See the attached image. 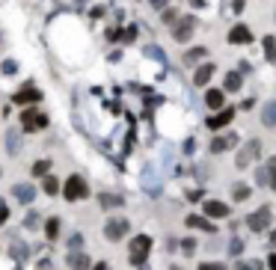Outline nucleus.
<instances>
[{"label": "nucleus", "mask_w": 276, "mask_h": 270, "mask_svg": "<svg viewBox=\"0 0 276 270\" xmlns=\"http://www.w3.org/2000/svg\"><path fill=\"white\" fill-rule=\"evenodd\" d=\"M134 36H137V30H134V27H128V30H125V39H128V42H134Z\"/></svg>", "instance_id": "c9c22d12"}, {"label": "nucleus", "mask_w": 276, "mask_h": 270, "mask_svg": "<svg viewBox=\"0 0 276 270\" xmlns=\"http://www.w3.org/2000/svg\"><path fill=\"white\" fill-rule=\"evenodd\" d=\"M187 226H190V229H202V232H217L205 217H187Z\"/></svg>", "instance_id": "4be33fe9"}, {"label": "nucleus", "mask_w": 276, "mask_h": 270, "mask_svg": "<svg viewBox=\"0 0 276 270\" xmlns=\"http://www.w3.org/2000/svg\"><path fill=\"white\" fill-rule=\"evenodd\" d=\"M259 152H262V143H259V140H250V143H247V146L238 152V161H235V163H238L241 169H247V166H250V163L259 158Z\"/></svg>", "instance_id": "20e7f679"}, {"label": "nucleus", "mask_w": 276, "mask_h": 270, "mask_svg": "<svg viewBox=\"0 0 276 270\" xmlns=\"http://www.w3.org/2000/svg\"><path fill=\"white\" fill-rule=\"evenodd\" d=\"M6 149H9V155H18L21 152V134L18 131H9L6 134Z\"/></svg>", "instance_id": "6ab92c4d"}, {"label": "nucleus", "mask_w": 276, "mask_h": 270, "mask_svg": "<svg viewBox=\"0 0 276 270\" xmlns=\"http://www.w3.org/2000/svg\"><path fill=\"white\" fill-rule=\"evenodd\" d=\"M199 270H226L220 262H205V265H199Z\"/></svg>", "instance_id": "7c9ffc66"}, {"label": "nucleus", "mask_w": 276, "mask_h": 270, "mask_svg": "<svg viewBox=\"0 0 276 270\" xmlns=\"http://www.w3.org/2000/svg\"><path fill=\"white\" fill-rule=\"evenodd\" d=\"M223 86H226L229 92H238V89H241V71H229L226 80H223Z\"/></svg>", "instance_id": "412c9836"}, {"label": "nucleus", "mask_w": 276, "mask_h": 270, "mask_svg": "<svg viewBox=\"0 0 276 270\" xmlns=\"http://www.w3.org/2000/svg\"><path fill=\"white\" fill-rule=\"evenodd\" d=\"M62 196H65L68 202H77V199H86V196H89V187H86V181H83L80 175H71V178L62 184Z\"/></svg>", "instance_id": "f03ea898"}, {"label": "nucleus", "mask_w": 276, "mask_h": 270, "mask_svg": "<svg viewBox=\"0 0 276 270\" xmlns=\"http://www.w3.org/2000/svg\"><path fill=\"white\" fill-rule=\"evenodd\" d=\"M128 229H131L128 220H119V217H116V220H110V223L104 226V235H107V241H122V238L128 235Z\"/></svg>", "instance_id": "423d86ee"}, {"label": "nucleus", "mask_w": 276, "mask_h": 270, "mask_svg": "<svg viewBox=\"0 0 276 270\" xmlns=\"http://www.w3.org/2000/svg\"><path fill=\"white\" fill-rule=\"evenodd\" d=\"M268 265H271V270H276V256H271V262H268Z\"/></svg>", "instance_id": "ea45409f"}, {"label": "nucleus", "mask_w": 276, "mask_h": 270, "mask_svg": "<svg viewBox=\"0 0 276 270\" xmlns=\"http://www.w3.org/2000/svg\"><path fill=\"white\" fill-rule=\"evenodd\" d=\"M232 196H235V199H247V196H250V187H247V184H238V187L232 190Z\"/></svg>", "instance_id": "cd10ccee"}, {"label": "nucleus", "mask_w": 276, "mask_h": 270, "mask_svg": "<svg viewBox=\"0 0 276 270\" xmlns=\"http://www.w3.org/2000/svg\"><path fill=\"white\" fill-rule=\"evenodd\" d=\"M45 235H48L51 241H54V238H59V220H56V217L45 223Z\"/></svg>", "instance_id": "b1692460"}, {"label": "nucleus", "mask_w": 276, "mask_h": 270, "mask_svg": "<svg viewBox=\"0 0 276 270\" xmlns=\"http://www.w3.org/2000/svg\"><path fill=\"white\" fill-rule=\"evenodd\" d=\"M48 169H51V161H39V163L33 166V175H45Z\"/></svg>", "instance_id": "a878e982"}, {"label": "nucleus", "mask_w": 276, "mask_h": 270, "mask_svg": "<svg viewBox=\"0 0 276 270\" xmlns=\"http://www.w3.org/2000/svg\"><path fill=\"white\" fill-rule=\"evenodd\" d=\"M229 42H232V45H250V42H253L250 27H247V24H235V27L229 30Z\"/></svg>", "instance_id": "6e6552de"}, {"label": "nucleus", "mask_w": 276, "mask_h": 270, "mask_svg": "<svg viewBox=\"0 0 276 270\" xmlns=\"http://www.w3.org/2000/svg\"><path fill=\"white\" fill-rule=\"evenodd\" d=\"M39 98H42V92L33 89V86H24L21 92H15V101H18V104H36Z\"/></svg>", "instance_id": "9b49d317"}, {"label": "nucleus", "mask_w": 276, "mask_h": 270, "mask_svg": "<svg viewBox=\"0 0 276 270\" xmlns=\"http://www.w3.org/2000/svg\"><path fill=\"white\" fill-rule=\"evenodd\" d=\"M172 270H178V268H172Z\"/></svg>", "instance_id": "c03bdc74"}, {"label": "nucleus", "mask_w": 276, "mask_h": 270, "mask_svg": "<svg viewBox=\"0 0 276 270\" xmlns=\"http://www.w3.org/2000/svg\"><path fill=\"white\" fill-rule=\"evenodd\" d=\"M0 68H3L6 74H15V71H18V62H15V59H6V62H3Z\"/></svg>", "instance_id": "c756f323"}, {"label": "nucleus", "mask_w": 276, "mask_h": 270, "mask_svg": "<svg viewBox=\"0 0 276 270\" xmlns=\"http://www.w3.org/2000/svg\"><path fill=\"white\" fill-rule=\"evenodd\" d=\"M235 270H259V265H256V262H253V265H238Z\"/></svg>", "instance_id": "4c0bfd02"}, {"label": "nucleus", "mask_w": 276, "mask_h": 270, "mask_svg": "<svg viewBox=\"0 0 276 270\" xmlns=\"http://www.w3.org/2000/svg\"><path fill=\"white\" fill-rule=\"evenodd\" d=\"M68 268L71 270H89V256H83L80 250H71V256H68Z\"/></svg>", "instance_id": "ddd939ff"}, {"label": "nucleus", "mask_w": 276, "mask_h": 270, "mask_svg": "<svg viewBox=\"0 0 276 270\" xmlns=\"http://www.w3.org/2000/svg\"><path fill=\"white\" fill-rule=\"evenodd\" d=\"M190 3H193V6H205V0H190Z\"/></svg>", "instance_id": "a19ab883"}, {"label": "nucleus", "mask_w": 276, "mask_h": 270, "mask_svg": "<svg viewBox=\"0 0 276 270\" xmlns=\"http://www.w3.org/2000/svg\"><path fill=\"white\" fill-rule=\"evenodd\" d=\"M223 101H226V92H223V89H208V92H205V104H208L211 110H220Z\"/></svg>", "instance_id": "f8f14e48"}, {"label": "nucleus", "mask_w": 276, "mask_h": 270, "mask_svg": "<svg viewBox=\"0 0 276 270\" xmlns=\"http://www.w3.org/2000/svg\"><path fill=\"white\" fill-rule=\"evenodd\" d=\"M149 250H152V238H149V235H137V238L131 241V250H128V259H131V265L143 268V265H146V256H149Z\"/></svg>", "instance_id": "f257e3e1"}, {"label": "nucleus", "mask_w": 276, "mask_h": 270, "mask_svg": "<svg viewBox=\"0 0 276 270\" xmlns=\"http://www.w3.org/2000/svg\"><path fill=\"white\" fill-rule=\"evenodd\" d=\"M262 45H265V56H268V62H274L276 65V39L274 36H265Z\"/></svg>", "instance_id": "aec40b11"}, {"label": "nucleus", "mask_w": 276, "mask_h": 270, "mask_svg": "<svg viewBox=\"0 0 276 270\" xmlns=\"http://www.w3.org/2000/svg\"><path fill=\"white\" fill-rule=\"evenodd\" d=\"M42 190H45L48 196H56V193H59V181H56L54 175H48V178L42 181Z\"/></svg>", "instance_id": "5701e85b"}, {"label": "nucleus", "mask_w": 276, "mask_h": 270, "mask_svg": "<svg viewBox=\"0 0 276 270\" xmlns=\"http://www.w3.org/2000/svg\"><path fill=\"white\" fill-rule=\"evenodd\" d=\"M232 116H235V110H223V113H217V116L208 119V128H214V131H217V128H226V125L232 122Z\"/></svg>", "instance_id": "4468645a"}, {"label": "nucleus", "mask_w": 276, "mask_h": 270, "mask_svg": "<svg viewBox=\"0 0 276 270\" xmlns=\"http://www.w3.org/2000/svg\"><path fill=\"white\" fill-rule=\"evenodd\" d=\"M268 169H271V175H276V158L271 161V166H268Z\"/></svg>", "instance_id": "58836bf2"}, {"label": "nucleus", "mask_w": 276, "mask_h": 270, "mask_svg": "<svg viewBox=\"0 0 276 270\" xmlns=\"http://www.w3.org/2000/svg\"><path fill=\"white\" fill-rule=\"evenodd\" d=\"M235 146H238V134H232V131H229V134H220V137L211 140V152H214V155L229 152V149H235Z\"/></svg>", "instance_id": "0eeeda50"}, {"label": "nucleus", "mask_w": 276, "mask_h": 270, "mask_svg": "<svg viewBox=\"0 0 276 270\" xmlns=\"http://www.w3.org/2000/svg\"><path fill=\"white\" fill-rule=\"evenodd\" d=\"M271 241H274V247H276V232H274V238H271Z\"/></svg>", "instance_id": "37998d69"}, {"label": "nucleus", "mask_w": 276, "mask_h": 270, "mask_svg": "<svg viewBox=\"0 0 276 270\" xmlns=\"http://www.w3.org/2000/svg\"><path fill=\"white\" fill-rule=\"evenodd\" d=\"M15 196H18L24 205H30V202L36 199V187H33V184H15Z\"/></svg>", "instance_id": "2eb2a0df"}, {"label": "nucleus", "mask_w": 276, "mask_h": 270, "mask_svg": "<svg viewBox=\"0 0 276 270\" xmlns=\"http://www.w3.org/2000/svg\"><path fill=\"white\" fill-rule=\"evenodd\" d=\"M262 122H265L268 128H276V101H268V104H265V110H262Z\"/></svg>", "instance_id": "f3484780"}, {"label": "nucleus", "mask_w": 276, "mask_h": 270, "mask_svg": "<svg viewBox=\"0 0 276 270\" xmlns=\"http://www.w3.org/2000/svg\"><path fill=\"white\" fill-rule=\"evenodd\" d=\"M247 226H250V232H265L271 226V208H259L256 214H250Z\"/></svg>", "instance_id": "39448f33"}, {"label": "nucleus", "mask_w": 276, "mask_h": 270, "mask_svg": "<svg viewBox=\"0 0 276 270\" xmlns=\"http://www.w3.org/2000/svg\"><path fill=\"white\" fill-rule=\"evenodd\" d=\"M256 178H259V184L271 187V169H259V172H256Z\"/></svg>", "instance_id": "bb28decb"}, {"label": "nucleus", "mask_w": 276, "mask_h": 270, "mask_svg": "<svg viewBox=\"0 0 276 270\" xmlns=\"http://www.w3.org/2000/svg\"><path fill=\"white\" fill-rule=\"evenodd\" d=\"M190 33H193V18H184L181 24H175V27H172V36H175L178 42H187V39H190Z\"/></svg>", "instance_id": "9d476101"}, {"label": "nucleus", "mask_w": 276, "mask_h": 270, "mask_svg": "<svg viewBox=\"0 0 276 270\" xmlns=\"http://www.w3.org/2000/svg\"><path fill=\"white\" fill-rule=\"evenodd\" d=\"M80 244H83L80 235H71V238H68V247H71V250H80Z\"/></svg>", "instance_id": "2f4dec72"}, {"label": "nucleus", "mask_w": 276, "mask_h": 270, "mask_svg": "<svg viewBox=\"0 0 276 270\" xmlns=\"http://www.w3.org/2000/svg\"><path fill=\"white\" fill-rule=\"evenodd\" d=\"M202 211H205V217H229V205H223L217 199H208L202 205Z\"/></svg>", "instance_id": "1a4fd4ad"}, {"label": "nucleus", "mask_w": 276, "mask_h": 270, "mask_svg": "<svg viewBox=\"0 0 276 270\" xmlns=\"http://www.w3.org/2000/svg\"><path fill=\"white\" fill-rule=\"evenodd\" d=\"M149 3H152L155 9H166V3H169V0H149Z\"/></svg>", "instance_id": "72a5a7b5"}, {"label": "nucleus", "mask_w": 276, "mask_h": 270, "mask_svg": "<svg viewBox=\"0 0 276 270\" xmlns=\"http://www.w3.org/2000/svg\"><path fill=\"white\" fill-rule=\"evenodd\" d=\"M12 253H15V259H24V256H27L24 244H12Z\"/></svg>", "instance_id": "473e14b6"}, {"label": "nucleus", "mask_w": 276, "mask_h": 270, "mask_svg": "<svg viewBox=\"0 0 276 270\" xmlns=\"http://www.w3.org/2000/svg\"><path fill=\"white\" fill-rule=\"evenodd\" d=\"M193 247H196L193 241H184V244H181V250H184V253H193Z\"/></svg>", "instance_id": "e433bc0d"}, {"label": "nucleus", "mask_w": 276, "mask_h": 270, "mask_svg": "<svg viewBox=\"0 0 276 270\" xmlns=\"http://www.w3.org/2000/svg\"><path fill=\"white\" fill-rule=\"evenodd\" d=\"M211 77H214V65H211V62H205V65H199V71H196L193 83H196V86H205Z\"/></svg>", "instance_id": "dca6fc26"}, {"label": "nucleus", "mask_w": 276, "mask_h": 270, "mask_svg": "<svg viewBox=\"0 0 276 270\" xmlns=\"http://www.w3.org/2000/svg\"><path fill=\"white\" fill-rule=\"evenodd\" d=\"M98 205H101V208H122V196H116V193H101V196H98Z\"/></svg>", "instance_id": "a211bd4d"}, {"label": "nucleus", "mask_w": 276, "mask_h": 270, "mask_svg": "<svg viewBox=\"0 0 276 270\" xmlns=\"http://www.w3.org/2000/svg\"><path fill=\"white\" fill-rule=\"evenodd\" d=\"M196 59H205V48H193V51H187L184 54V62L190 65V62H196Z\"/></svg>", "instance_id": "393cba45"}, {"label": "nucleus", "mask_w": 276, "mask_h": 270, "mask_svg": "<svg viewBox=\"0 0 276 270\" xmlns=\"http://www.w3.org/2000/svg\"><path fill=\"white\" fill-rule=\"evenodd\" d=\"M6 217H9V211H6V205H3V199H0V223H6Z\"/></svg>", "instance_id": "f704fd0d"}, {"label": "nucleus", "mask_w": 276, "mask_h": 270, "mask_svg": "<svg viewBox=\"0 0 276 270\" xmlns=\"http://www.w3.org/2000/svg\"><path fill=\"white\" fill-rule=\"evenodd\" d=\"M161 21H164V24H175V21H178V15H175L172 9H164V18H161Z\"/></svg>", "instance_id": "c85d7f7f"}, {"label": "nucleus", "mask_w": 276, "mask_h": 270, "mask_svg": "<svg viewBox=\"0 0 276 270\" xmlns=\"http://www.w3.org/2000/svg\"><path fill=\"white\" fill-rule=\"evenodd\" d=\"M21 125H24L27 131H42V128L48 125V116H45L42 110H36V107H27L24 116H21Z\"/></svg>", "instance_id": "7ed1b4c3"}, {"label": "nucleus", "mask_w": 276, "mask_h": 270, "mask_svg": "<svg viewBox=\"0 0 276 270\" xmlns=\"http://www.w3.org/2000/svg\"><path fill=\"white\" fill-rule=\"evenodd\" d=\"M95 270H110V268H107V265H98V268H95Z\"/></svg>", "instance_id": "79ce46f5"}]
</instances>
